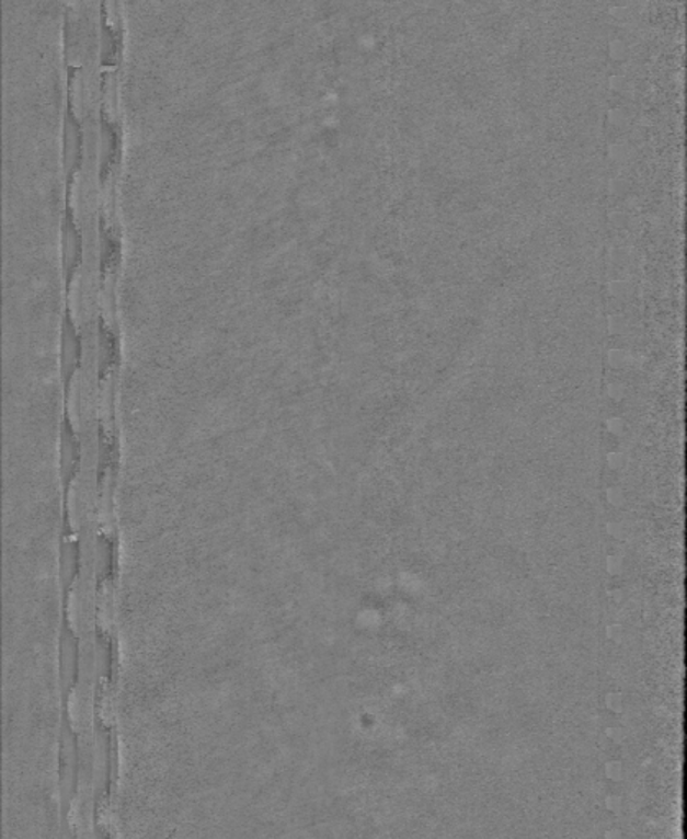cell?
I'll return each mask as SVG.
<instances>
[{
    "mask_svg": "<svg viewBox=\"0 0 687 839\" xmlns=\"http://www.w3.org/2000/svg\"><path fill=\"white\" fill-rule=\"evenodd\" d=\"M58 382L61 404L69 405L79 375L84 368L85 338L72 309L71 300H62L58 325Z\"/></svg>",
    "mask_w": 687,
    "mask_h": 839,
    "instance_id": "1",
    "label": "cell"
},
{
    "mask_svg": "<svg viewBox=\"0 0 687 839\" xmlns=\"http://www.w3.org/2000/svg\"><path fill=\"white\" fill-rule=\"evenodd\" d=\"M85 261V238L71 200H62L58 225V266L62 300H71Z\"/></svg>",
    "mask_w": 687,
    "mask_h": 839,
    "instance_id": "2",
    "label": "cell"
},
{
    "mask_svg": "<svg viewBox=\"0 0 687 839\" xmlns=\"http://www.w3.org/2000/svg\"><path fill=\"white\" fill-rule=\"evenodd\" d=\"M84 458L81 433L72 418L71 407L62 405L58 425V475L62 497L68 501L69 492L78 479Z\"/></svg>",
    "mask_w": 687,
    "mask_h": 839,
    "instance_id": "3",
    "label": "cell"
},
{
    "mask_svg": "<svg viewBox=\"0 0 687 839\" xmlns=\"http://www.w3.org/2000/svg\"><path fill=\"white\" fill-rule=\"evenodd\" d=\"M94 359L98 384L104 388L122 365L121 333L104 315L95 323Z\"/></svg>",
    "mask_w": 687,
    "mask_h": 839,
    "instance_id": "4",
    "label": "cell"
},
{
    "mask_svg": "<svg viewBox=\"0 0 687 839\" xmlns=\"http://www.w3.org/2000/svg\"><path fill=\"white\" fill-rule=\"evenodd\" d=\"M124 257V244L121 234L105 221L104 215L99 220V269H101L102 284L107 283L108 277L117 273Z\"/></svg>",
    "mask_w": 687,
    "mask_h": 839,
    "instance_id": "5",
    "label": "cell"
},
{
    "mask_svg": "<svg viewBox=\"0 0 687 839\" xmlns=\"http://www.w3.org/2000/svg\"><path fill=\"white\" fill-rule=\"evenodd\" d=\"M79 646L75 633L69 627H65L59 636V674L65 693L75 686L78 676Z\"/></svg>",
    "mask_w": 687,
    "mask_h": 839,
    "instance_id": "6",
    "label": "cell"
},
{
    "mask_svg": "<svg viewBox=\"0 0 687 839\" xmlns=\"http://www.w3.org/2000/svg\"><path fill=\"white\" fill-rule=\"evenodd\" d=\"M79 566V548L78 543L72 540H65L61 544V558H59V574H61L62 587L69 590L71 584L75 583L76 574H78Z\"/></svg>",
    "mask_w": 687,
    "mask_h": 839,
    "instance_id": "7",
    "label": "cell"
}]
</instances>
